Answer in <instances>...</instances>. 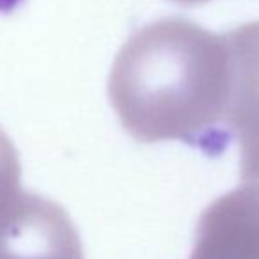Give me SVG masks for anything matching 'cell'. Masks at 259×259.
Segmentation results:
<instances>
[{"mask_svg":"<svg viewBox=\"0 0 259 259\" xmlns=\"http://www.w3.org/2000/svg\"><path fill=\"white\" fill-rule=\"evenodd\" d=\"M108 96L124 132L144 144L180 141L219 156L233 141L226 36L181 16L130 36L112 64Z\"/></svg>","mask_w":259,"mask_h":259,"instance_id":"obj_1","label":"cell"},{"mask_svg":"<svg viewBox=\"0 0 259 259\" xmlns=\"http://www.w3.org/2000/svg\"><path fill=\"white\" fill-rule=\"evenodd\" d=\"M0 259H83V248L57 202L23 192L0 222Z\"/></svg>","mask_w":259,"mask_h":259,"instance_id":"obj_2","label":"cell"},{"mask_svg":"<svg viewBox=\"0 0 259 259\" xmlns=\"http://www.w3.org/2000/svg\"><path fill=\"white\" fill-rule=\"evenodd\" d=\"M231 54L227 124L240 146V178L259 185V20L224 34Z\"/></svg>","mask_w":259,"mask_h":259,"instance_id":"obj_3","label":"cell"},{"mask_svg":"<svg viewBox=\"0 0 259 259\" xmlns=\"http://www.w3.org/2000/svg\"><path fill=\"white\" fill-rule=\"evenodd\" d=\"M190 259H259V185L243 183L202 211Z\"/></svg>","mask_w":259,"mask_h":259,"instance_id":"obj_4","label":"cell"},{"mask_svg":"<svg viewBox=\"0 0 259 259\" xmlns=\"http://www.w3.org/2000/svg\"><path fill=\"white\" fill-rule=\"evenodd\" d=\"M22 167L11 139L0 128V217L22 195Z\"/></svg>","mask_w":259,"mask_h":259,"instance_id":"obj_5","label":"cell"},{"mask_svg":"<svg viewBox=\"0 0 259 259\" xmlns=\"http://www.w3.org/2000/svg\"><path fill=\"white\" fill-rule=\"evenodd\" d=\"M178 4H185V6H197V4H204L208 0H174Z\"/></svg>","mask_w":259,"mask_h":259,"instance_id":"obj_6","label":"cell"}]
</instances>
